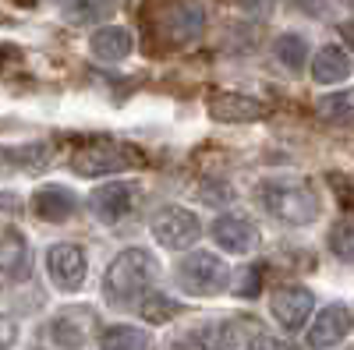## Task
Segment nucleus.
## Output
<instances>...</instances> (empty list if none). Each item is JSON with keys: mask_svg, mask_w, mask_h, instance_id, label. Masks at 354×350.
Returning a JSON list of instances; mask_svg holds the SVG:
<instances>
[{"mask_svg": "<svg viewBox=\"0 0 354 350\" xmlns=\"http://www.w3.org/2000/svg\"><path fill=\"white\" fill-rule=\"evenodd\" d=\"M46 273L61 290H78L85 283V273H88V258L78 244H68V241L53 244L46 251Z\"/></svg>", "mask_w": 354, "mask_h": 350, "instance_id": "6e6552de", "label": "nucleus"}, {"mask_svg": "<svg viewBox=\"0 0 354 350\" xmlns=\"http://www.w3.org/2000/svg\"><path fill=\"white\" fill-rule=\"evenodd\" d=\"M142 18L163 46H188L205 28V11L198 0H145Z\"/></svg>", "mask_w": 354, "mask_h": 350, "instance_id": "f257e3e1", "label": "nucleus"}, {"mask_svg": "<svg viewBox=\"0 0 354 350\" xmlns=\"http://www.w3.org/2000/svg\"><path fill=\"white\" fill-rule=\"evenodd\" d=\"M88 333H93V311L88 308H68L53 318V326H50V336L57 347H64V350H82Z\"/></svg>", "mask_w": 354, "mask_h": 350, "instance_id": "2eb2a0df", "label": "nucleus"}, {"mask_svg": "<svg viewBox=\"0 0 354 350\" xmlns=\"http://www.w3.org/2000/svg\"><path fill=\"white\" fill-rule=\"evenodd\" d=\"M64 11L75 25H96L117 11V0H68Z\"/></svg>", "mask_w": 354, "mask_h": 350, "instance_id": "4be33fe9", "label": "nucleus"}, {"mask_svg": "<svg viewBox=\"0 0 354 350\" xmlns=\"http://www.w3.org/2000/svg\"><path fill=\"white\" fill-rule=\"evenodd\" d=\"M354 71V57L344 50V46H322L312 61V78L319 85H337V81H347Z\"/></svg>", "mask_w": 354, "mask_h": 350, "instance_id": "a211bd4d", "label": "nucleus"}, {"mask_svg": "<svg viewBox=\"0 0 354 350\" xmlns=\"http://www.w3.org/2000/svg\"><path fill=\"white\" fill-rule=\"evenodd\" d=\"M131 206H135V191L124 181H110V184H103L88 195V209H93V216L103 220V223H117L121 216L131 213Z\"/></svg>", "mask_w": 354, "mask_h": 350, "instance_id": "f8f14e48", "label": "nucleus"}, {"mask_svg": "<svg viewBox=\"0 0 354 350\" xmlns=\"http://www.w3.org/2000/svg\"><path fill=\"white\" fill-rule=\"evenodd\" d=\"M262 290V273L252 266V269H241L238 276H234V294L238 298H255Z\"/></svg>", "mask_w": 354, "mask_h": 350, "instance_id": "a878e982", "label": "nucleus"}, {"mask_svg": "<svg viewBox=\"0 0 354 350\" xmlns=\"http://www.w3.org/2000/svg\"><path fill=\"white\" fill-rule=\"evenodd\" d=\"M205 110H209L213 121L220 124H252V121H262L270 106L255 96H241V93H213L205 99Z\"/></svg>", "mask_w": 354, "mask_h": 350, "instance_id": "0eeeda50", "label": "nucleus"}, {"mask_svg": "<svg viewBox=\"0 0 354 350\" xmlns=\"http://www.w3.org/2000/svg\"><path fill=\"white\" fill-rule=\"evenodd\" d=\"M245 350H290V347L280 343V340H273V336H266V333H255V336L248 340Z\"/></svg>", "mask_w": 354, "mask_h": 350, "instance_id": "c85d7f7f", "label": "nucleus"}, {"mask_svg": "<svg viewBox=\"0 0 354 350\" xmlns=\"http://www.w3.org/2000/svg\"><path fill=\"white\" fill-rule=\"evenodd\" d=\"M15 340H18V326H15V318H8L4 311H0V350H8Z\"/></svg>", "mask_w": 354, "mask_h": 350, "instance_id": "cd10ccee", "label": "nucleus"}, {"mask_svg": "<svg viewBox=\"0 0 354 350\" xmlns=\"http://www.w3.org/2000/svg\"><path fill=\"white\" fill-rule=\"evenodd\" d=\"M273 50H277V61H280L287 71H301L305 61H308V43H305L301 36H294V32H283Z\"/></svg>", "mask_w": 354, "mask_h": 350, "instance_id": "5701e85b", "label": "nucleus"}, {"mask_svg": "<svg viewBox=\"0 0 354 350\" xmlns=\"http://www.w3.org/2000/svg\"><path fill=\"white\" fill-rule=\"evenodd\" d=\"M142 156L131 149V145H121V142H88L82 149H75L71 156V166L78 177H106V173H121L128 166H138Z\"/></svg>", "mask_w": 354, "mask_h": 350, "instance_id": "39448f33", "label": "nucleus"}, {"mask_svg": "<svg viewBox=\"0 0 354 350\" xmlns=\"http://www.w3.org/2000/svg\"><path fill=\"white\" fill-rule=\"evenodd\" d=\"M351 326H354V315H351V308L347 304H326L319 315H315V322H312V329H308V347L312 350H326V347H333V343H344L347 340V333H351Z\"/></svg>", "mask_w": 354, "mask_h": 350, "instance_id": "9d476101", "label": "nucleus"}, {"mask_svg": "<svg viewBox=\"0 0 354 350\" xmlns=\"http://www.w3.org/2000/svg\"><path fill=\"white\" fill-rule=\"evenodd\" d=\"M213 241H216L223 251H230V255H248V251L259 248L262 233H259V226H255L248 216L227 213V216H220V220L213 223Z\"/></svg>", "mask_w": 354, "mask_h": 350, "instance_id": "9b49d317", "label": "nucleus"}, {"mask_svg": "<svg viewBox=\"0 0 354 350\" xmlns=\"http://www.w3.org/2000/svg\"><path fill=\"white\" fill-rule=\"evenodd\" d=\"M46 163H53V145L28 142V145H0V166H11L21 173H39Z\"/></svg>", "mask_w": 354, "mask_h": 350, "instance_id": "f3484780", "label": "nucleus"}, {"mask_svg": "<svg viewBox=\"0 0 354 350\" xmlns=\"http://www.w3.org/2000/svg\"><path fill=\"white\" fill-rule=\"evenodd\" d=\"M100 350H149V333L135 326H110L100 336Z\"/></svg>", "mask_w": 354, "mask_h": 350, "instance_id": "412c9836", "label": "nucleus"}, {"mask_svg": "<svg viewBox=\"0 0 354 350\" xmlns=\"http://www.w3.org/2000/svg\"><path fill=\"white\" fill-rule=\"evenodd\" d=\"M174 315H181V304H177L174 298H167V294H145L142 298V318L145 322L163 326V322H170Z\"/></svg>", "mask_w": 354, "mask_h": 350, "instance_id": "b1692460", "label": "nucleus"}, {"mask_svg": "<svg viewBox=\"0 0 354 350\" xmlns=\"http://www.w3.org/2000/svg\"><path fill=\"white\" fill-rule=\"evenodd\" d=\"M238 4H241V11L252 14V18H270L273 8H277V0H238Z\"/></svg>", "mask_w": 354, "mask_h": 350, "instance_id": "bb28decb", "label": "nucleus"}, {"mask_svg": "<svg viewBox=\"0 0 354 350\" xmlns=\"http://www.w3.org/2000/svg\"><path fill=\"white\" fill-rule=\"evenodd\" d=\"M32 209H36V216L46 220V223H64V220L75 216L78 198H75L64 184H43V188L32 195Z\"/></svg>", "mask_w": 354, "mask_h": 350, "instance_id": "dca6fc26", "label": "nucleus"}, {"mask_svg": "<svg viewBox=\"0 0 354 350\" xmlns=\"http://www.w3.org/2000/svg\"><path fill=\"white\" fill-rule=\"evenodd\" d=\"M312 308H315V298H312V290H305V286H280L277 294L270 298V311H273V318L287 333L305 329V322L312 318Z\"/></svg>", "mask_w": 354, "mask_h": 350, "instance_id": "1a4fd4ad", "label": "nucleus"}, {"mask_svg": "<svg viewBox=\"0 0 354 350\" xmlns=\"http://www.w3.org/2000/svg\"><path fill=\"white\" fill-rule=\"evenodd\" d=\"M177 283H181L192 298H216L230 286V269L213 251H192L188 258H181V266H177Z\"/></svg>", "mask_w": 354, "mask_h": 350, "instance_id": "20e7f679", "label": "nucleus"}, {"mask_svg": "<svg viewBox=\"0 0 354 350\" xmlns=\"http://www.w3.org/2000/svg\"><path fill=\"white\" fill-rule=\"evenodd\" d=\"M131 46H135V39H131L128 28H121V25H103V28L93 32V39H88V50H93L100 61H106V64L124 61V57L131 53Z\"/></svg>", "mask_w": 354, "mask_h": 350, "instance_id": "6ab92c4d", "label": "nucleus"}, {"mask_svg": "<svg viewBox=\"0 0 354 350\" xmlns=\"http://www.w3.org/2000/svg\"><path fill=\"white\" fill-rule=\"evenodd\" d=\"M351 350H354V347H351Z\"/></svg>", "mask_w": 354, "mask_h": 350, "instance_id": "2f4dec72", "label": "nucleus"}, {"mask_svg": "<svg viewBox=\"0 0 354 350\" xmlns=\"http://www.w3.org/2000/svg\"><path fill=\"white\" fill-rule=\"evenodd\" d=\"M156 276H160L156 258L145 248H128V251H121L110 262V269L103 276V290H106L110 301L131 304V301L149 294V286L156 283Z\"/></svg>", "mask_w": 354, "mask_h": 350, "instance_id": "f03ea898", "label": "nucleus"}, {"mask_svg": "<svg viewBox=\"0 0 354 350\" xmlns=\"http://www.w3.org/2000/svg\"><path fill=\"white\" fill-rule=\"evenodd\" d=\"M18 198L15 195H0V213H4V216H18Z\"/></svg>", "mask_w": 354, "mask_h": 350, "instance_id": "c756f323", "label": "nucleus"}, {"mask_svg": "<svg viewBox=\"0 0 354 350\" xmlns=\"http://www.w3.org/2000/svg\"><path fill=\"white\" fill-rule=\"evenodd\" d=\"M340 32H344V39L354 46V21H344V25H340Z\"/></svg>", "mask_w": 354, "mask_h": 350, "instance_id": "7c9ffc66", "label": "nucleus"}, {"mask_svg": "<svg viewBox=\"0 0 354 350\" xmlns=\"http://www.w3.org/2000/svg\"><path fill=\"white\" fill-rule=\"evenodd\" d=\"M315 113L326 124H354V89H340L330 93L315 103Z\"/></svg>", "mask_w": 354, "mask_h": 350, "instance_id": "aec40b11", "label": "nucleus"}, {"mask_svg": "<svg viewBox=\"0 0 354 350\" xmlns=\"http://www.w3.org/2000/svg\"><path fill=\"white\" fill-rule=\"evenodd\" d=\"M32 273V251L21 233H0V283H21Z\"/></svg>", "mask_w": 354, "mask_h": 350, "instance_id": "ddd939ff", "label": "nucleus"}, {"mask_svg": "<svg viewBox=\"0 0 354 350\" xmlns=\"http://www.w3.org/2000/svg\"><path fill=\"white\" fill-rule=\"evenodd\" d=\"M330 251L344 262H354V216H340L330 230Z\"/></svg>", "mask_w": 354, "mask_h": 350, "instance_id": "393cba45", "label": "nucleus"}, {"mask_svg": "<svg viewBox=\"0 0 354 350\" xmlns=\"http://www.w3.org/2000/svg\"><path fill=\"white\" fill-rule=\"evenodd\" d=\"M255 333H259L255 322H245V318H227V322L202 326L198 340H202V347H209V350H245Z\"/></svg>", "mask_w": 354, "mask_h": 350, "instance_id": "4468645a", "label": "nucleus"}, {"mask_svg": "<svg viewBox=\"0 0 354 350\" xmlns=\"http://www.w3.org/2000/svg\"><path fill=\"white\" fill-rule=\"evenodd\" d=\"M153 237H156L163 248H170V251H185V248H192V244L202 237V223H198L195 213L170 206V209H163V213L153 220Z\"/></svg>", "mask_w": 354, "mask_h": 350, "instance_id": "423d86ee", "label": "nucleus"}, {"mask_svg": "<svg viewBox=\"0 0 354 350\" xmlns=\"http://www.w3.org/2000/svg\"><path fill=\"white\" fill-rule=\"evenodd\" d=\"M259 198L270 216L290 223V226H305L315 223L322 206H319V195L305 184V181H266L259 188Z\"/></svg>", "mask_w": 354, "mask_h": 350, "instance_id": "7ed1b4c3", "label": "nucleus"}]
</instances>
